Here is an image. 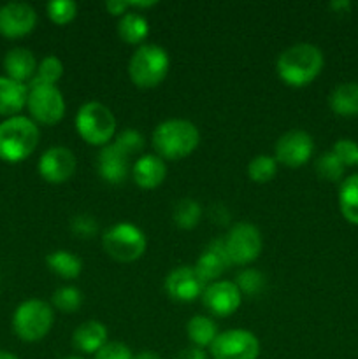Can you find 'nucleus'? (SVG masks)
<instances>
[{"label": "nucleus", "mask_w": 358, "mask_h": 359, "mask_svg": "<svg viewBox=\"0 0 358 359\" xmlns=\"http://www.w3.org/2000/svg\"><path fill=\"white\" fill-rule=\"evenodd\" d=\"M102 245L112 259L132 263L146 251V237L132 223H116L104 231Z\"/></svg>", "instance_id": "obj_6"}, {"label": "nucleus", "mask_w": 358, "mask_h": 359, "mask_svg": "<svg viewBox=\"0 0 358 359\" xmlns=\"http://www.w3.org/2000/svg\"><path fill=\"white\" fill-rule=\"evenodd\" d=\"M207 284L192 266H178L165 279V290L175 302H193L202 297Z\"/></svg>", "instance_id": "obj_15"}, {"label": "nucleus", "mask_w": 358, "mask_h": 359, "mask_svg": "<svg viewBox=\"0 0 358 359\" xmlns=\"http://www.w3.org/2000/svg\"><path fill=\"white\" fill-rule=\"evenodd\" d=\"M28 88L9 77H0V116L13 118L27 105Z\"/></svg>", "instance_id": "obj_21"}, {"label": "nucleus", "mask_w": 358, "mask_h": 359, "mask_svg": "<svg viewBox=\"0 0 358 359\" xmlns=\"http://www.w3.org/2000/svg\"><path fill=\"white\" fill-rule=\"evenodd\" d=\"M241 291L237 290L235 283H230V280H216V283L207 284L202 293L204 305L220 318L234 314L241 307Z\"/></svg>", "instance_id": "obj_14"}, {"label": "nucleus", "mask_w": 358, "mask_h": 359, "mask_svg": "<svg viewBox=\"0 0 358 359\" xmlns=\"http://www.w3.org/2000/svg\"><path fill=\"white\" fill-rule=\"evenodd\" d=\"M186 332H188V339L192 340L193 347H199V349H204L207 346L211 347V344L218 337L216 325L213 319L206 318V316H195L190 319Z\"/></svg>", "instance_id": "obj_25"}, {"label": "nucleus", "mask_w": 358, "mask_h": 359, "mask_svg": "<svg viewBox=\"0 0 358 359\" xmlns=\"http://www.w3.org/2000/svg\"><path fill=\"white\" fill-rule=\"evenodd\" d=\"M199 128L188 119H167L153 132V147L161 160H181L197 149Z\"/></svg>", "instance_id": "obj_2"}, {"label": "nucleus", "mask_w": 358, "mask_h": 359, "mask_svg": "<svg viewBox=\"0 0 358 359\" xmlns=\"http://www.w3.org/2000/svg\"><path fill=\"white\" fill-rule=\"evenodd\" d=\"M150 34V23L142 14L128 11L118 21V35L126 44H140Z\"/></svg>", "instance_id": "obj_23"}, {"label": "nucleus", "mask_w": 358, "mask_h": 359, "mask_svg": "<svg viewBox=\"0 0 358 359\" xmlns=\"http://www.w3.org/2000/svg\"><path fill=\"white\" fill-rule=\"evenodd\" d=\"M49 270L63 279H76L83 270V262L69 251H55L46 256Z\"/></svg>", "instance_id": "obj_24"}, {"label": "nucleus", "mask_w": 358, "mask_h": 359, "mask_svg": "<svg viewBox=\"0 0 358 359\" xmlns=\"http://www.w3.org/2000/svg\"><path fill=\"white\" fill-rule=\"evenodd\" d=\"M37 25V13L25 2H9L0 7V34L7 39H20Z\"/></svg>", "instance_id": "obj_12"}, {"label": "nucleus", "mask_w": 358, "mask_h": 359, "mask_svg": "<svg viewBox=\"0 0 358 359\" xmlns=\"http://www.w3.org/2000/svg\"><path fill=\"white\" fill-rule=\"evenodd\" d=\"M178 359H207L204 349H199V347H186L185 351L179 353Z\"/></svg>", "instance_id": "obj_39"}, {"label": "nucleus", "mask_w": 358, "mask_h": 359, "mask_svg": "<svg viewBox=\"0 0 358 359\" xmlns=\"http://www.w3.org/2000/svg\"><path fill=\"white\" fill-rule=\"evenodd\" d=\"M53 319L51 305L42 300H27L13 316L14 333L25 342H39L49 333Z\"/></svg>", "instance_id": "obj_7"}, {"label": "nucleus", "mask_w": 358, "mask_h": 359, "mask_svg": "<svg viewBox=\"0 0 358 359\" xmlns=\"http://www.w3.org/2000/svg\"><path fill=\"white\" fill-rule=\"evenodd\" d=\"M39 174L49 184H62L76 170V156L67 147H51L39 160Z\"/></svg>", "instance_id": "obj_13"}, {"label": "nucleus", "mask_w": 358, "mask_h": 359, "mask_svg": "<svg viewBox=\"0 0 358 359\" xmlns=\"http://www.w3.org/2000/svg\"><path fill=\"white\" fill-rule=\"evenodd\" d=\"M202 209L199 202L192 198H183L174 207V223L181 230H193L199 224Z\"/></svg>", "instance_id": "obj_27"}, {"label": "nucleus", "mask_w": 358, "mask_h": 359, "mask_svg": "<svg viewBox=\"0 0 358 359\" xmlns=\"http://www.w3.org/2000/svg\"><path fill=\"white\" fill-rule=\"evenodd\" d=\"M133 181L142 189H154L167 177V167L164 160L154 154H144L132 167Z\"/></svg>", "instance_id": "obj_18"}, {"label": "nucleus", "mask_w": 358, "mask_h": 359, "mask_svg": "<svg viewBox=\"0 0 358 359\" xmlns=\"http://www.w3.org/2000/svg\"><path fill=\"white\" fill-rule=\"evenodd\" d=\"M70 230L74 235L81 238H91L97 233V221L91 219L90 216H76L70 223Z\"/></svg>", "instance_id": "obj_37"}, {"label": "nucleus", "mask_w": 358, "mask_h": 359, "mask_svg": "<svg viewBox=\"0 0 358 359\" xmlns=\"http://www.w3.org/2000/svg\"><path fill=\"white\" fill-rule=\"evenodd\" d=\"M63 76V63L60 62V58L49 55L39 63L37 72H35V77L32 79L30 84H51L55 86Z\"/></svg>", "instance_id": "obj_28"}, {"label": "nucleus", "mask_w": 358, "mask_h": 359, "mask_svg": "<svg viewBox=\"0 0 358 359\" xmlns=\"http://www.w3.org/2000/svg\"><path fill=\"white\" fill-rule=\"evenodd\" d=\"M0 359H18L14 354L7 353V351H0Z\"/></svg>", "instance_id": "obj_43"}, {"label": "nucleus", "mask_w": 358, "mask_h": 359, "mask_svg": "<svg viewBox=\"0 0 358 359\" xmlns=\"http://www.w3.org/2000/svg\"><path fill=\"white\" fill-rule=\"evenodd\" d=\"M67 359H84V358H77V356H72V358H67Z\"/></svg>", "instance_id": "obj_44"}, {"label": "nucleus", "mask_w": 358, "mask_h": 359, "mask_svg": "<svg viewBox=\"0 0 358 359\" xmlns=\"http://www.w3.org/2000/svg\"><path fill=\"white\" fill-rule=\"evenodd\" d=\"M339 207L344 219L350 221L351 224H358V174L350 175L340 184Z\"/></svg>", "instance_id": "obj_26"}, {"label": "nucleus", "mask_w": 358, "mask_h": 359, "mask_svg": "<svg viewBox=\"0 0 358 359\" xmlns=\"http://www.w3.org/2000/svg\"><path fill=\"white\" fill-rule=\"evenodd\" d=\"M230 259H228L227 249H225L223 238H216L211 242L206 248V251L200 255L199 262L193 266L195 272L199 273L200 279L207 284V280H214L230 266Z\"/></svg>", "instance_id": "obj_17"}, {"label": "nucleus", "mask_w": 358, "mask_h": 359, "mask_svg": "<svg viewBox=\"0 0 358 359\" xmlns=\"http://www.w3.org/2000/svg\"><path fill=\"white\" fill-rule=\"evenodd\" d=\"M357 165H358V163H357Z\"/></svg>", "instance_id": "obj_45"}, {"label": "nucleus", "mask_w": 358, "mask_h": 359, "mask_svg": "<svg viewBox=\"0 0 358 359\" xmlns=\"http://www.w3.org/2000/svg\"><path fill=\"white\" fill-rule=\"evenodd\" d=\"M350 7H351V2H347V0H340V2H332V4H330V9H333V11L350 9Z\"/></svg>", "instance_id": "obj_41"}, {"label": "nucleus", "mask_w": 358, "mask_h": 359, "mask_svg": "<svg viewBox=\"0 0 358 359\" xmlns=\"http://www.w3.org/2000/svg\"><path fill=\"white\" fill-rule=\"evenodd\" d=\"M314 167H316V174L329 182L340 181V177H343V174H344V168H346L343 163H340L339 158H337L332 151H326V153H323L321 156L316 160Z\"/></svg>", "instance_id": "obj_30"}, {"label": "nucleus", "mask_w": 358, "mask_h": 359, "mask_svg": "<svg viewBox=\"0 0 358 359\" xmlns=\"http://www.w3.org/2000/svg\"><path fill=\"white\" fill-rule=\"evenodd\" d=\"M128 6H130V9H147V7H153V6H157V2H154V0H147V2H142V0H137V2H133V0H130L128 2Z\"/></svg>", "instance_id": "obj_40"}, {"label": "nucleus", "mask_w": 358, "mask_h": 359, "mask_svg": "<svg viewBox=\"0 0 358 359\" xmlns=\"http://www.w3.org/2000/svg\"><path fill=\"white\" fill-rule=\"evenodd\" d=\"M329 105L336 114L344 118L358 116V83H343L329 97Z\"/></svg>", "instance_id": "obj_22"}, {"label": "nucleus", "mask_w": 358, "mask_h": 359, "mask_svg": "<svg viewBox=\"0 0 358 359\" xmlns=\"http://www.w3.org/2000/svg\"><path fill=\"white\" fill-rule=\"evenodd\" d=\"M225 249L232 265H248L262 252V235L251 223H237L223 237Z\"/></svg>", "instance_id": "obj_8"}, {"label": "nucleus", "mask_w": 358, "mask_h": 359, "mask_svg": "<svg viewBox=\"0 0 358 359\" xmlns=\"http://www.w3.org/2000/svg\"><path fill=\"white\" fill-rule=\"evenodd\" d=\"M37 125L25 116H13L0 123V160L18 163L30 156L39 144Z\"/></svg>", "instance_id": "obj_3"}, {"label": "nucleus", "mask_w": 358, "mask_h": 359, "mask_svg": "<svg viewBox=\"0 0 358 359\" xmlns=\"http://www.w3.org/2000/svg\"><path fill=\"white\" fill-rule=\"evenodd\" d=\"M168 55L157 44H142L128 63L130 79L139 88H154L167 77Z\"/></svg>", "instance_id": "obj_4"}, {"label": "nucleus", "mask_w": 358, "mask_h": 359, "mask_svg": "<svg viewBox=\"0 0 358 359\" xmlns=\"http://www.w3.org/2000/svg\"><path fill=\"white\" fill-rule=\"evenodd\" d=\"M95 359H133V356L125 344L107 342L95 354Z\"/></svg>", "instance_id": "obj_36"}, {"label": "nucleus", "mask_w": 358, "mask_h": 359, "mask_svg": "<svg viewBox=\"0 0 358 359\" xmlns=\"http://www.w3.org/2000/svg\"><path fill=\"white\" fill-rule=\"evenodd\" d=\"M133 359H161L158 356L157 353H153V351H142V353H139L137 356H133Z\"/></svg>", "instance_id": "obj_42"}, {"label": "nucleus", "mask_w": 358, "mask_h": 359, "mask_svg": "<svg viewBox=\"0 0 358 359\" xmlns=\"http://www.w3.org/2000/svg\"><path fill=\"white\" fill-rule=\"evenodd\" d=\"M98 174L104 181L111 184H119L126 179L130 170V156L123 149H119L114 142L102 147L97 160Z\"/></svg>", "instance_id": "obj_16"}, {"label": "nucleus", "mask_w": 358, "mask_h": 359, "mask_svg": "<svg viewBox=\"0 0 358 359\" xmlns=\"http://www.w3.org/2000/svg\"><path fill=\"white\" fill-rule=\"evenodd\" d=\"M83 304V294L79 290L72 286H63L60 290L55 291L53 294V305H55L58 311L67 312V314H72L79 309V305Z\"/></svg>", "instance_id": "obj_31"}, {"label": "nucleus", "mask_w": 358, "mask_h": 359, "mask_svg": "<svg viewBox=\"0 0 358 359\" xmlns=\"http://www.w3.org/2000/svg\"><path fill=\"white\" fill-rule=\"evenodd\" d=\"M277 76L288 86H307L323 69V53L314 44L300 42L281 53L276 63Z\"/></svg>", "instance_id": "obj_1"}, {"label": "nucleus", "mask_w": 358, "mask_h": 359, "mask_svg": "<svg viewBox=\"0 0 358 359\" xmlns=\"http://www.w3.org/2000/svg\"><path fill=\"white\" fill-rule=\"evenodd\" d=\"M332 153L339 158L344 167L358 163V146L351 139H340L333 144Z\"/></svg>", "instance_id": "obj_35"}, {"label": "nucleus", "mask_w": 358, "mask_h": 359, "mask_svg": "<svg viewBox=\"0 0 358 359\" xmlns=\"http://www.w3.org/2000/svg\"><path fill=\"white\" fill-rule=\"evenodd\" d=\"M105 9H107L111 14H114V16L121 18L123 14L128 13L130 6L128 2H125V0H109V2H105Z\"/></svg>", "instance_id": "obj_38"}, {"label": "nucleus", "mask_w": 358, "mask_h": 359, "mask_svg": "<svg viewBox=\"0 0 358 359\" xmlns=\"http://www.w3.org/2000/svg\"><path fill=\"white\" fill-rule=\"evenodd\" d=\"M263 284H265V279H263L262 273L253 269H246L239 272L237 280H235V286L241 291V294L244 293L251 294V297H255L263 290Z\"/></svg>", "instance_id": "obj_33"}, {"label": "nucleus", "mask_w": 358, "mask_h": 359, "mask_svg": "<svg viewBox=\"0 0 358 359\" xmlns=\"http://www.w3.org/2000/svg\"><path fill=\"white\" fill-rule=\"evenodd\" d=\"M277 174V161L276 158L265 156V154H260V156L253 158L248 165V175L251 181L263 184V182H269L270 179H274V175Z\"/></svg>", "instance_id": "obj_29"}, {"label": "nucleus", "mask_w": 358, "mask_h": 359, "mask_svg": "<svg viewBox=\"0 0 358 359\" xmlns=\"http://www.w3.org/2000/svg\"><path fill=\"white\" fill-rule=\"evenodd\" d=\"M4 70L7 77L23 84L25 81H32L37 72V60L30 49L14 48L4 58Z\"/></svg>", "instance_id": "obj_19"}, {"label": "nucleus", "mask_w": 358, "mask_h": 359, "mask_svg": "<svg viewBox=\"0 0 358 359\" xmlns=\"http://www.w3.org/2000/svg\"><path fill=\"white\" fill-rule=\"evenodd\" d=\"M46 11H48V16L53 23L67 25L76 18L77 4L72 0H53L46 6Z\"/></svg>", "instance_id": "obj_32"}, {"label": "nucleus", "mask_w": 358, "mask_h": 359, "mask_svg": "<svg viewBox=\"0 0 358 359\" xmlns=\"http://www.w3.org/2000/svg\"><path fill=\"white\" fill-rule=\"evenodd\" d=\"M312 151H314V140L304 130L286 132L279 137L274 147L276 161L288 168H298L307 163L309 158L312 156Z\"/></svg>", "instance_id": "obj_11"}, {"label": "nucleus", "mask_w": 358, "mask_h": 359, "mask_svg": "<svg viewBox=\"0 0 358 359\" xmlns=\"http://www.w3.org/2000/svg\"><path fill=\"white\" fill-rule=\"evenodd\" d=\"M76 130L90 146H107L116 132V119L111 109L100 102H88L77 111Z\"/></svg>", "instance_id": "obj_5"}, {"label": "nucleus", "mask_w": 358, "mask_h": 359, "mask_svg": "<svg viewBox=\"0 0 358 359\" xmlns=\"http://www.w3.org/2000/svg\"><path fill=\"white\" fill-rule=\"evenodd\" d=\"M72 344L84 354H97L107 344V328L100 321H86L77 326Z\"/></svg>", "instance_id": "obj_20"}, {"label": "nucleus", "mask_w": 358, "mask_h": 359, "mask_svg": "<svg viewBox=\"0 0 358 359\" xmlns=\"http://www.w3.org/2000/svg\"><path fill=\"white\" fill-rule=\"evenodd\" d=\"M114 144L119 147V149L125 151L128 156H132V154L140 153V151H142L144 137L140 135L139 132H135V130H123V132L116 137Z\"/></svg>", "instance_id": "obj_34"}, {"label": "nucleus", "mask_w": 358, "mask_h": 359, "mask_svg": "<svg viewBox=\"0 0 358 359\" xmlns=\"http://www.w3.org/2000/svg\"><path fill=\"white\" fill-rule=\"evenodd\" d=\"M27 107L32 118L42 125H55L65 114V100L51 84H30Z\"/></svg>", "instance_id": "obj_9"}, {"label": "nucleus", "mask_w": 358, "mask_h": 359, "mask_svg": "<svg viewBox=\"0 0 358 359\" xmlns=\"http://www.w3.org/2000/svg\"><path fill=\"white\" fill-rule=\"evenodd\" d=\"M260 342L248 330H228L218 333L211 344L213 359H258Z\"/></svg>", "instance_id": "obj_10"}]
</instances>
